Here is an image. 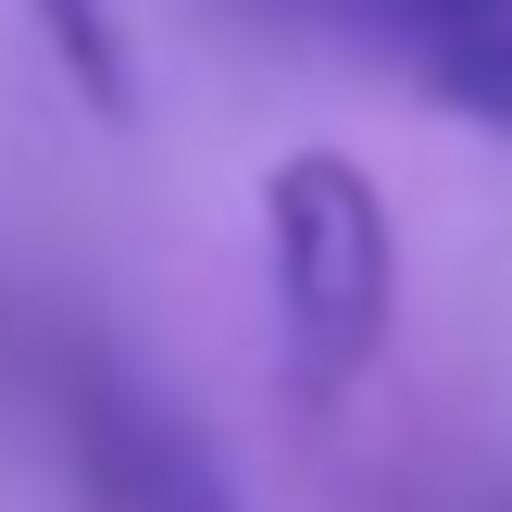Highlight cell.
I'll list each match as a JSON object with an SVG mask.
<instances>
[{
    "label": "cell",
    "mask_w": 512,
    "mask_h": 512,
    "mask_svg": "<svg viewBox=\"0 0 512 512\" xmlns=\"http://www.w3.org/2000/svg\"><path fill=\"white\" fill-rule=\"evenodd\" d=\"M263 288H275L288 375L313 400L375 375V350L400 325V225H388V188L350 150H288L263 175Z\"/></svg>",
    "instance_id": "6da1fadb"
},
{
    "label": "cell",
    "mask_w": 512,
    "mask_h": 512,
    "mask_svg": "<svg viewBox=\"0 0 512 512\" xmlns=\"http://www.w3.org/2000/svg\"><path fill=\"white\" fill-rule=\"evenodd\" d=\"M263 13H288L338 63L388 75L425 113L512 150V0H263Z\"/></svg>",
    "instance_id": "7a4b0ae2"
},
{
    "label": "cell",
    "mask_w": 512,
    "mask_h": 512,
    "mask_svg": "<svg viewBox=\"0 0 512 512\" xmlns=\"http://www.w3.org/2000/svg\"><path fill=\"white\" fill-rule=\"evenodd\" d=\"M63 438H75V500L88 512H250L238 475H225V450L163 388H138L125 363H75Z\"/></svg>",
    "instance_id": "3957f363"
},
{
    "label": "cell",
    "mask_w": 512,
    "mask_h": 512,
    "mask_svg": "<svg viewBox=\"0 0 512 512\" xmlns=\"http://www.w3.org/2000/svg\"><path fill=\"white\" fill-rule=\"evenodd\" d=\"M25 25H38V50L63 63V88L88 100V113H138V50H125V13L113 0H25Z\"/></svg>",
    "instance_id": "277c9868"
}]
</instances>
